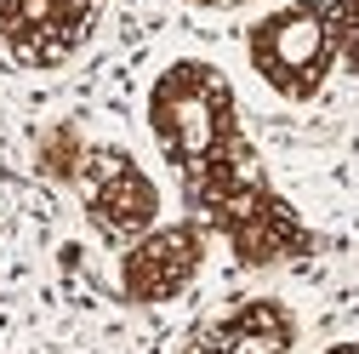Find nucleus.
I'll list each match as a JSON object with an SVG mask.
<instances>
[{
    "label": "nucleus",
    "mask_w": 359,
    "mask_h": 354,
    "mask_svg": "<svg viewBox=\"0 0 359 354\" xmlns=\"http://www.w3.org/2000/svg\"><path fill=\"white\" fill-rule=\"evenodd\" d=\"M189 6H205V12H229V6H245V0H189Z\"/></svg>",
    "instance_id": "obj_9"
},
{
    "label": "nucleus",
    "mask_w": 359,
    "mask_h": 354,
    "mask_svg": "<svg viewBox=\"0 0 359 354\" xmlns=\"http://www.w3.org/2000/svg\"><path fill=\"white\" fill-rule=\"evenodd\" d=\"M171 354H297V315L280 297H245L200 320Z\"/></svg>",
    "instance_id": "obj_7"
},
{
    "label": "nucleus",
    "mask_w": 359,
    "mask_h": 354,
    "mask_svg": "<svg viewBox=\"0 0 359 354\" xmlns=\"http://www.w3.org/2000/svg\"><path fill=\"white\" fill-rule=\"evenodd\" d=\"M183 200H189L194 223L234 251L240 269H280V263H308L320 251V235H313L302 223V211L268 183L257 149H245L240 160L211 171L205 183L183 189Z\"/></svg>",
    "instance_id": "obj_1"
},
{
    "label": "nucleus",
    "mask_w": 359,
    "mask_h": 354,
    "mask_svg": "<svg viewBox=\"0 0 359 354\" xmlns=\"http://www.w3.org/2000/svg\"><path fill=\"white\" fill-rule=\"evenodd\" d=\"M103 12L109 0H0V58L12 69H63Z\"/></svg>",
    "instance_id": "obj_5"
},
{
    "label": "nucleus",
    "mask_w": 359,
    "mask_h": 354,
    "mask_svg": "<svg viewBox=\"0 0 359 354\" xmlns=\"http://www.w3.org/2000/svg\"><path fill=\"white\" fill-rule=\"evenodd\" d=\"M245 58L262 86H274L280 98L308 103L320 98V86L337 69V29L325 0H291V6L268 12L245 34Z\"/></svg>",
    "instance_id": "obj_3"
},
{
    "label": "nucleus",
    "mask_w": 359,
    "mask_h": 354,
    "mask_svg": "<svg viewBox=\"0 0 359 354\" xmlns=\"http://www.w3.org/2000/svg\"><path fill=\"white\" fill-rule=\"evenodd\" d=\"M149 131L165 166L177 171V183L194 189L200 177L222 171L240 160L251 143L240 131V98L229 74L205 58H177L154 74L149 86Z\"/></svg>",
    "instance_id": "obj_2"
},
{
    "label": "nucleus",
    "mask_w": 359,
    "mask_h": 354,
    "mask_svg": "<svg viewBox=\"0 0 359 354\" xmlns=\"http://www.w3.org/2000/svg\"><path fill=\"white\" fill-rule=\"evenodd\" d=\"M325 354H359V337H353V343H331Z\"/></svg>",
    "instance_id": "obj_10"
},
{
    "label": "nucleus",
    "mask_w": 359,
    "mask_h": 354,
    "mask_svg": "<svg viewBox=\"0 0 359 354\" xmlns=\"http://www.w3.org/2000/svg\"><path fill=\"white\" fill-rule=\"evenodd\" d=\"M69 183L80 195L86 223H92L103 240H114V246L137 240L143 229L160 223V189H154V177L143 171V160L131 155L126 143H92V149H80Z\"/></svg>",
    "instance_id": "obj_4"
},
{
    "label": "nucleus",
    "mask_w": 359,
    "mask_h": 354,
    "mask_svg": "<svg viewBox=\"0 0 359 354\" xmlns=\"http://www.w3.org/2000/svg\"><path fill=\"white\" fill-rule=\"evenodd\" d=\"M205 251H211V235L194 223V217H183V223H154L137 240H126L114 286L137 308L171 303V297H183L194 286V275L205 269Z\"/></svg>",
    "instance_id": "obj_6"
},
{
    "label": "nucleus",
    "mask_w": 359,
    "mask_h": 354,
    "mask_svg": "<svg viewBox=\"0 0 359 354\" xmlns=\"http://www.w3.org/2000/svg\"><path fill=\"white\" fill-rule=\"evenodd\" d=\"M331 29H337V58L359 74V0H331Z\"/></svg>",
    "instance_id": "obj_8"
}]
</instances>
